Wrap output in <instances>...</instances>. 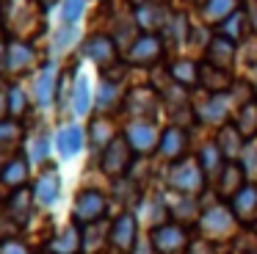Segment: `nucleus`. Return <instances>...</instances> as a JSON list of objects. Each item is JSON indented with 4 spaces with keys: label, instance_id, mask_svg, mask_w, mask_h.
<instances>
[{
    "label": "nucleus",
    "instance_id": "obj_5",
    "mask_svg": "<svg viewBox=\"0 0 257 254\" xmlns=\"http://www.w3.org/2000/svg\"><path fill=\"white\" fill-rule=\"evenodd\" d=\"M133 155L136 152L130 149V144L124 141V136H116L105 149H102V158H100L102 174H108L111 180H122L130 171V166H133Z\"/></svg>",
    "mask_w": 257,
    "mask_h": 254
},
{
    "label": "nucleus",
    "instance_id": "obj_43",
    "mask_svg": "<svg viewBox=\"0 0 257 254\" xmlns=\"http://www.w3.org/2000/svg\"><path fill=\"white\" fill-rule=\"evenodd\" d=\"M6 113H9V94H3V88H0V121Z\"/></svg>",
    "mask_w": 257,
    "mask_h": 254
},
{
    "label": "nucleus",
    "instance_id": "obj_22",
    "mask_svg": "<svg viewBox=\"0 0 257 254\" xmlns=\"http://www.w3.org/2000/svg\"><path fill=\"white\" fill-rule=\"evenodd\" d=\"M28 177H31V166H28V160H25L23 155L12 158V160L6 163V169L0 171V180L6 182V185L12 188V191H17V188H25Z\"/></svg>",
    "mask_w": 257,
    "mask_h": 254
},
{
    "label": "nucleus",
    "instance_id": "obj_17",
    "mask_svg": "<svg viewBox=\"0 0 257 254\" xmlns=\"http://www.w3.org/2000/svg\"><path fill=\"white\" fill-rule=\"evenodd\" d=\"M56 147H58V152H61L64 158H75V155L86 147L83 127H78V124L61 127V130H58V136H56Z\"/></svg>",
    "mask_w": 257,
    "mask_h": 254
},
{
    "label": "nucleus",
    "instance_id": "obj_15",
    "mask_svg": "<svg viewBox=\"0 0 257 254\" xmlns=\"http://www.w3.org/2000/svg\"><path fill=\"white\" fill-rule=\"evenodd\" d=\"M169 20H172V11H169L166 6H161V3L141 6L139 14H136V25H139L141 31H147V33H155V31H161V28H166Z\"/></svg>",
    "mask_w": 257,
    "mask_h": 254
},
{
    "label": "nucleus",
    "instance_id": "obj_20",
    "mask_svg": "<svg viewBox=\"0 0 257 254\" xmlns=\"http://www.w3.org/2000/svg\"><path fill=\"white\" fill-rule=\"evenodd\" d=\"M196 116H199L202 124H221V121L229 116V102H227V97H221V94H213L207 102H202L199 108H196Z\"/></svg>",
    "mask_w": 257,
    "mask_h": 254
},
{
    "label": "nucleus",
    "instance_id": "obj_26",
    "mask_svg": "<svg viewBox=\"0 0 257 254\" xmlns=\"http://www.w3.org/2000/svg\"><path fill=\"white\" fill-rule=\"evenodd\" d=\"M232 124L238 127V133L243 138L254 136L257 133V99H249V102L240 105V110H238V116H235Z\"/></svg>",
    "mask_w": 257,
    "mask_h": 254
},
{
    "label": "nucleus",
    "instance_id": "obj_41",
    "mask_svg": "<svg viewBox=\"0 0 257 254\" xmlns=\"http://www.w3.org/2000/svg\"><path fill=\"white\" fill-rule=\"evenodd\" d=\"M185 254H213V248L207 246V243L196 240V243H191V246H188V251H185Z\"/></svg>",
    "mask_w": 257,
    "mask_h": 254
},
{
    "label": "nucleus",
    "instance_id": "obj_27",
    "mask_svg": "<svg viewBox=\"0 0 257 254\" xmlns=\"http://www.w3.org/2000/svg\"><path fill=\"white\" fill-rule=\"evenodd\" d=\"M169 72H172V80L180 83V86H194L199 80V66L191 58H177L169 64Z\"/></svg>",
    "mask_w": 257,
    "mask_h": 254
},
{
    "label": "nucleus",
    "instance_id": "obj_10",
    "mask_svg": "<svg viewBox=\"0 0 257 254\" xmlns=\"http://www.w3.org/2000/svg\"><path fill=\"white\" fill-rule=\"evenodd\" d=\"M163 55V42L155 36V33H141L139 39L133 42L130 47V64H139V66H150L155 64L158 58Z\"/></svg>",
    "mask_w": 257,
    "mask_h": 254
},
{
    "label": "nucleus",
    "instance_id": "obj_32",
    "mask_svg": "<svg viewBox=\"0 0 257 254\" xmlns=\"http://www.w3.org/2000/svg\"><path fill=\"white\" fill-rule=\"evenodd\" d=\"M235 6H238V0H207L202 11H205L207 22H224L235 14Z\"/></svg>",
    "mask_w": 257,
    "mask_h": 254
},
{
    "label": "nucleus",
    "instance_id": "obj_36",
    "mask_svg": "<svg viewBox=\"0 0 257 254\" xmlns=\"http://www.w3.org/2000/svg\"><path fill=\"white\" fill-rule=\"evenodd\" d=\"M113 133H111V127H108V121H94L91 124V147H108V144L113 141Z\"/></svg>",
    "mask_w": 257,
    "mask_h": 254
},
{
    "label": "nucleus",
    "instance_id": "obj_7",
    "mask_svg": "<svg viewBox=\"0 0 257 254\" xmlns=\"http://www.w3.org/2000/svg\"><path fill=\"white\" fill-rule=\"evenodd\" d=\"M108 243H111L116 251H122V254L133 251V246L139 243V221H136L133 213L124 210L122 215L113 218V224L108 226Z\"/></svg>",
    "mask_w": 257,
    "mask_h": 254
},
{
    "label": "nucleus",
    "instance_id": "obj_50",
    "mask_svg": "<svg viewBox=\"0 0 257 254\" xmlns=\"http://www.w3.org/2000/svg\"><path fill=\"white\" fill-rule=\"evenodd\" d=\"M45 254H47V251H45Z\"/></svg>",
    "mask_w": 257,
    "mask_h": 254
},
{
    "label": "nucleus",
    "instance_id": "obj_46",
    "mask_svg": "<svg viewBox=\"0 0 257 254\" xmlns=\"http://www.w3.org/2000/svg\"><path fill=\"white\" fill-rule=\"evenodd\" d=\"M191 3H196V6H205V3H207V0H191Z\"/></svg>",
    "mask_w": 257,
    "mask_h": 254
},
{
    "label": "nucleus",
    "instance_id": "obj_9",
    "mask_svg": "<svg viewBox=\"0 0 257 254\" xmlns=\"http://www.w3.org/2000/svg\"><path fill=\"white\" fill-rule=\"evenodd\" d=\"M229 210H232L235 221L243 226H251L257 221V188L246 182L232 199H229Z\"/></svg>",
    "mask_w": 257,
    "mask_h": 254
},
{
    "label": "nucleus",
    "instance_id": "obj_24",
    "mask_svg": "<svg viewBox=\"0 0 257 254\" xmlns=\"http://www.w3.org/2000/svg\"><path fill=\"white\" fill-rule=\"evenodd\" d=\"M86 55H89L91 61H97V64L108 66L116 58V42H113L111 36H94L86 44Z\"/></svg>",
    "mask_w": 257,
    "mask_h": 254
},
{
    "label": "nucleus",
    "instance_id": "obj_25",
    "mask_svg": "<svg viewBox=\"0 0 257 254\" xmlns=\"http://www.w3.org/2000/svg\"><path fill=\"white\" fill-rule=\"evenodd\" d=\"M122 102V86L113 80H100V91H97V108L102 113H111Z\"/></svg>",
    "mask_w": 257,
    "mask_h": 254
},
{
    "label": "nucleus",
    "instance_id": "obj_4",
    "mask_svg": "<svg viewBox=\"0 0 257 254\" xmlns=\"http://www.w3.org/2000/svg\"><path fill=\"white\" fill-rule=\"evenodd\" d=\"M199 229H202V235L210 237V240H227V237L235 235L238 221H235V215L229 207L213 204L210 210H205V213L199 215Z\"/></svg>",
    "mask_w": 257,
    "mask_h": 254
},
{
    "label": "nucleus",
    "instance_id": "obj_35",
    "mask_svg": "<svg viewBox=\"0 0 257 254\" xmlns=\"http://www.w3.org/2000/svg\"><path fill=\"white\" fill-rule=\"evenodd\" d=\"M64 25H78L86 11V0H64Z\"/></svg>",
    "mask_w": 257,
    "mask_h": 254
},
{
    "label": "nucleus",
    "instance_id": "obj_38",
    "mask_svg": "<svg viewBox=\"0 0 257 254\" xmlns=\"http://www.w3.org/2000/svg\"><path fill=\"white\" fill-rule=\"evenodd\" d=\"M47 155H50V141H47V136H39V138L34 141L31 158H34L36 163H47Z\"/></svg>",
    "mask_w": 257,
    "mask_h": 254
},
{
    "label": "nucleus",
    "instance_id": "obj_31",
    "mask_svg": "<svg viewBox=\"0 0 257 254\" xmlns=\"http://www.w3.org/2000/svg\"><path fill=\"white\" fill-rule=\"evenodd\" d=\"M199 80L205 83V88H210L213 94L224 91V88H229V75L224 69H216V66H199Z\"/></svg>",
    "mask_w": 257,
    "mask_h": 254
},
{
    "label": "nucleus",
    "instance_id": "obj_30",
    "mask_svg": "<svg viewBox=\"0 0 257 254\" xmlns=\"http://www.w3.org/2000/svg\"><path fill=\"white\" fill-rule=\"evenodd\" d=\"M108 240V229L97 221V224L83 226V251L80 254H100V248Z\"/></svg>",
    "mask_w": 257,
    "mask_h": 254
},
{
    "label": "nucleus",
    "instance_id": "obj_1",
    "mask_svg": "<svg viewBox=\"0 0 257 254\" xmlns=\"http://www.w3.org/2000/svg\"><path fill=\"white\" fill-rule=\"evenodd\" d=\"M205 182L207 177L196 158H183L166 171V188H172L177 196H199L205 191Z\"/></svg>",
    "mask_w": 257,
    "mask_h": 254
},
{
    "label": "nucleus",
    "instance_id": "obj_45",
    "mask_svg": "<svg viewBox=\"0 0 257 254\" xmlns=\"http://www.w3.org/2000/svg\"><path fill=\"white\" fill-rule=\"evenodd\" d=\"M130 3H133V6H139V9H141V6H150V3H158V0H130Z\"/></svg>",
    "mask_w": 257,
    "mask_h": 254
},
{
    "label": "nucleus",
    "instance_id": "obj_42",
    "mask_svg": "<svg viewBox=\"0 0 257 254\" xmlns=\"http://www.w3.org/2000/svg\"><path fill=\"white\" fill-rule=\"evenodd\" d=\"M152 251H155V248H152V243L150 240H141V237H139V243L133 246V251H130V254H152Z\"/></svg>",
    "mask_w": 257,
    "mask_h": 254
},
{
    "label": "nucleus",
    "instance_id": "obj_11",
    "mask_svg": "<svg viewBox=\"0 0 257 254\" xmlns=\"http://www.w3.org/2000/svg\"><path fill=\"white\" fill-rule=\"evenodd\" d=\"M80 251H83V226L78 224H67L47 243V254H80Z\"/></svg>",
    "mask_w": 257,
    "mask_h": 254
},
{
    "label": "nucleus",
    "instance_id": "obj_28",
    "mask_svg": "<svg viewBox=\"0 0 257 254\" xmlns=\"http://www.w3.org/2000/svg\"><path fill=\"white\" fill-rule=\"evenodd\" d=\"M72 110L78 116H86L91 110V86H89V77H86V75L75 77V86H72Z\"/></svg>",
    "mask_w": 257,
    "mask_h": 254
},
{
    "label": "nucleus",
    "instance_id": "obj_23",
    "mask_svg": "<svg viewBox=\"0 0 257 254\" xmlns=\"http://www.w3.org/2000/svg\"><path fill=\"white\" fill-rule=\"evenodd\" d=\"M243 141H246V138L238 133V127H235V124H224L221 130H218L216 147L221 149V155L227 160H235L240 155V149H243Z\"/></svg>",
    "mask_w": 257,
    "mask_h": 254
},
{
    "label": "nucleus",
    "instance_id": "obj_14",
    "mask_svg": "<svg viewBox=\"0 0 257 254\" xmlns=\"http://www.w3.org/2000/svg\"><path fill=\"white\" fill-rule=\"evenodd\" d=\"M58 196H61V174H58L53 166H47L34 182V199L42 207H50Z\"/></svg>",
    "mask_w": 257,
    "mask_h": 254
},
{
    "label": "nucleus",
    "instance_id": "obj_6",
    "mask_svg": "<svg viewBox=\"0 0 257 254\" xmlns=\"http://www.w3.org/2000/svg\"><path fill=\"white\" fill-rule=\"evenodd\" d=\"M105 210H108L105 193L97 191V188H83V191H78V196H75L72 218H75V224L89 226V224H97V221L105 215Z\"/></svg>",
    "mask_w": 257,
    "mask_h": 254
},
{
    "label": "nucleus",
    "instance_id": "obj_12",
    "mask_svg": "<svg viewBox=\"0 0 257 254\" xmlns=\"http://www.w3.org/2000/svg\"><path fill=\"white\" fill-rule=\"evenodd\" d=\"M34 191H28V188H17V191H12V196H9L6 202V215L14 221V226H25L31 221V215H34Z\"/></svg>",
    "mask_w": 257,
    "mask_h": 254
},
{
    "label": "nucleus",
    "instance_id": "obj_34",
    "mask_svg": "<svg viewBox=\"0 0 257 254\" xmlns=\"http://www.w3.org/2000/svg\"><path fill=\"white\" fill-rule=\"evenodd\" d=\"M20 138H23V127L17 121H0V149L14 147Z\"/></svg>",
    "mask_w": 257,
    "mask_h": 254
},
{
    "label": "nucleus",
    "instance_id": "obj_39",
    "mask_svg": "<svg viewBox=\"0 0 257 254\" xmlns=\"http://www.w3.org/2000/svg\"><path fill=\"white\" fill-rule=\"evenodd\" d=\"M0 254H28V246L14 237H6V240H0Z\"/></svg>",
    "mask_w": 257,
    "mask_h": 254
},
{
    "label": "nucleus",
    "instance_id": "obj_18",
    "mask_svg": "<svg viewBox=\"0 0 257 254\" xmlns=\"http://www.w3.org/2000/svg\"><path fill=\"white\" fill-rule=\"evenodd\" d=\"M243 185H246V169L240 163H235V160H229V163L224 166L221 177H218V193L232 199Z\"/></svg>",
    "mask_w": 257,
    "mask_h": 254
},
{
    "label": "nucleus",
    "instance_id": "obj_48",
    "mask_svg": "<svg viewBox=\"0 0 257 254\" xmlns=\"http://www.w3.org/2000/svg\"><path fill=\"white\" fill-rule=\"evenodd\" d=\"M254 88H257V66H254Z\"/></svg>",
    "mask_w": 257,
    "mask_h": 254
},
{
    "label": "nucleus",
    "instance_id": "obj_8",
    "mask_svg": "<svg viewBox=\"0 0 257 254\" xmlns=\"http://www.w3.org/2000/svg\"><path fill=\"white\" fill-rule=\"evenodd\" d=\"M124 141L130 144V149H133L136 155H147V152H152V149H158L161 133H158V127L152 124L150 119H133L127 124V130H124Z\"/></svg>",
    "mask_w": 257,
    "mask_h": 254
},
{
    "label": "nucleus",
    "instance_id": "obj_44",
    "mask_svg": "<svg viewBox=\"0 0 257 254\" xmlns=\"http://www.w3.org/2000/svg\"><path fill=\"white\" fill-rule=\"evenodd\" d=\"M6 53H9V44L0 42V66H6Z\"/></svg>",
    "mask_w": 257,
    "mask_h": 254
},
{
    "label": "nucleus",
    "instance_id": "obj_19",
    "mask_svg": "<svg viewBox=\"0 0 257 254\" xmlns=\"http://www.w3.org/2000/svg\"><path fill=\"white\" fill-rule=\"evenodd\" d=\"M34 47L25 42H12L9 44V53H6V66L14 72V75H23V72H28L31 66H34Z\"/></svg>",
    "mask_w": 257,
    "mask_h": 254
},
{
    "label": "nucleus",
    "instance_id": "obj_49",
    "mask_svg": "<svg viewBox=\"0 0 257 254\" xmlns=\"http://www.w3.org/2000/svg\"><path fill=\"white\" fill-rule=\"evenodd\" d=\"M0 20H3V9H0Z\"/></svg>",
    "mask_w": 257,
    "mask_h": 254
},
{
    "label": "nucleus",
    "instance_id": "obj_47",
    "mask_svg": "<svg viewBox=\"0 0 257 254\" xmlns=\"http://www.w3.org/2000/svg\"><path fill=\"white\" fill-rule=\"evenodd\" d=\"M39 3H42V6H50V3H53V0H39Z\"/></svg>",
    "mask_w": 257,
    "mask_h": 254
},
{
    "label": "nucleus",
    "instance_id": "obj_29",
    "mask_svg": "<svg viewBox=\"0 0 257 254\" xmlns=\"http://www.w3.org/2000/svg\"><path fill=\"white\" fill-rule=\"evenodd\" d=\"M56 88H58V83H56V69L47 64L45 69L39 72V77H36V105H50L53 91H56Z\"/></svg>",
    "mask_w": 257,
    "mask_h": 254
},
{
    "label": "nucleus",
    "instance_id": "obj_16",
    "mask_svg": "<svg viewBox=\"0 0 257 254\" xmlns=\"http://www.w3.org/2000/svg\"><path fill=\"white\" fill-rule=\"evenodd\" d=\"M235 53H238V50H235V42H229V39H224V36H213L210 44H207V61H210V66L224 69V72L235 64Z\"/></svg>",
    "mask_w": 257,
    "mask_h": 254
},
{
    "label": "nucleus",
    "instance_id": "obj_37",
    "mask_svg": "<svg viewBox=\"0 0 257 254\" xmlns=\"http://www.w3.org/2000/svg\"><path fill=\"white\" fill-rule=\"evenodd\" d=\"M25 110H28V99H25L23 88H20V86H14L12 91H9V113L23 116Z\"/></svg>",
    "mask_w": 257,
    "mask_h": 254
},
{
    "label": "nucleus",
    "instance_id": "obj_40",
    "mask_svg": "<svg viewBox=\"0 0 257 254\" xmlns=\"http://www.w3.org/2000/svg\"><path fill=\"white\" fill-rule=\"evenodd\" d=\"M72 42H75V25H67V28H64V31L56 36V50H67Z\"/></svg>",
    "mask_w": 257,
    "mask_h": 254
},
{
    "label": "nucleus",
    "instance_id": "obj_33",
    "mask_svg": "<svg viewBox=\"0 0 257 254\" xmlns=\"http://www.w3.org/2000/svg\"><path fill=\"white\" fill-rule=\"evenodd\" d=\"M246 28H249V20H246V14H243V11H235L229 20L221 22V33H218V36L229 39V42H238V39L246 33Z\"/></svg>",
    "mask_w": 257,
    "mask_h": 254
},
{
    "label": "nucleus",
    "instance_id": "obj_3",
    "mask_svg": "<svg viewBox=\"0 0 257 254\" xmlns=\"http://www.w3.org/2000/svg\"><path fill=\"white\" fill-rule=\"evenodd\" d=\"M150 243L158 254H183L191 246V235L185 229V224L177 221H166V224L155 226L150 232Z\"/></svg>",
    "mask_w": 257,
    "mask_h": 254
},
{
    "label": "nucleus",
    "instance_id": "obj_2",
    "mask_svg": "<svg viewBox=\"0 0 257 254\" xmlns=\"http://www.w3.org/2000/svg\"><path fill=\"white\" fill-rule=\"evenodd\" d=\"M3 22L14 36L31 39L36 33V28L42 25V11L31 0H9V6L3 9Z\"/></svg>",
    "mask_w": 257,
    "mask_h": 254
},
{
    "label": "nucleus",
    "instance_id": "obj_13",
    "mask_svg": "<svg viewBox=\"0 0 257 254\" xmlns=\"http://www.w3.org/2000/svg\"><path fill=\"white\" fill-rule=\"evenodd\" d=\"M185 149H188V133H185L183 127H169L166 133H161L158 152H161V158H166L169 163H177V160L188 158Z\"/></svg>",
    "mask_w": 257,
    "mask_h": 254
},
{
    "label": "nucleus",
    "instance_id": "obj_21",
    "mask_svg": "<svg viewBox=\"0 0 257 254\" xmlns=\"http://www.w3.org/2000/svg\"><path fill=\"white\" fill-rule=\"evenodd\" d=\"M196 160H199V166H202V171H205L207 180H210V177H216V180H218V177H221V171H224V166L229 163V160L221 155V149L216 147V141L205 144Z\"/></svg>",
    "mask_w": 257,
    "mask_h": 254
}]
</instances>
